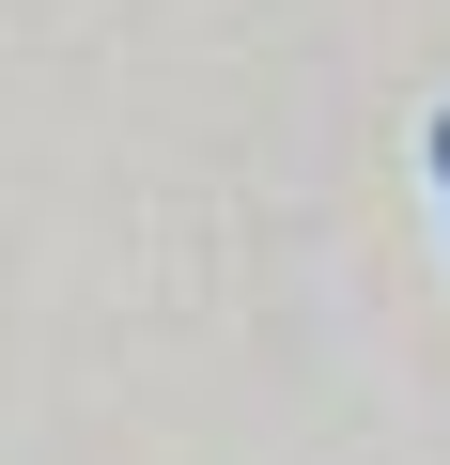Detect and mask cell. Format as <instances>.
<instances>
[{
    "mask_svg": "<svg viewBox=\"0 0 450 465\" xmlns=\"http://www.w3.org/2000/svg\"><path fill=\"white\" fill-rule=\"evenodd\" d=\"M435 186H450V124H435Z\"/></svg>",
    "mask_w": 450,
    "mask_h": 465,
    "instance_id": "cell-1",
    "label": "cell"
}]
</instances>
